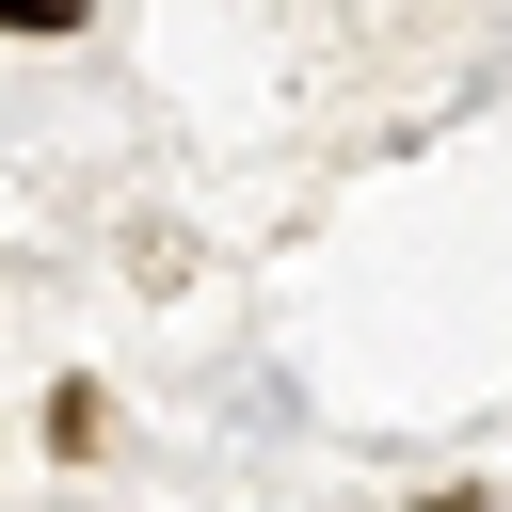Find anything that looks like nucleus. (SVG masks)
Segmentation results:
<instances>
[{"mask_svg":"<svg viewBox=\"0 0 512 512\" xmlns=\"http://www.w3.org/2000/svg\"><path fill=\"white\" fill-rule=\"evenodd\" d=\"M48 448L96 464V448H112V400H96V384H48Z\"/></svg>","mask_w":512,"mask_h":512,"instance_id":"1","label":"nucleus"},{"mask_svg":"<svg viewBox=\"0 0 512 512\" xmlns=\"http://www.w3.org/2000/svg\"><path fill=\"white\" fill-rule=\"evenodd\" d=\"M432 512H480V496H432Z\"/></svg>","mask_w":512,"mask_h":512,"instance_id":"2","label":"nucleus"}]
</instances>
